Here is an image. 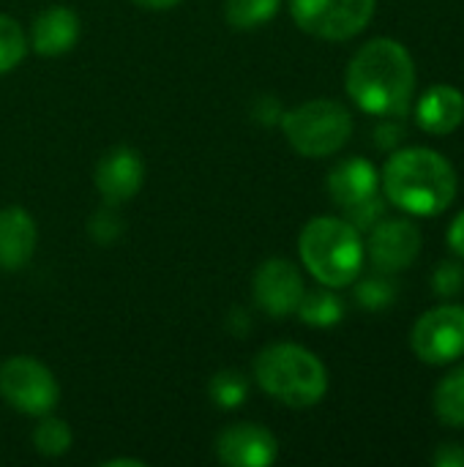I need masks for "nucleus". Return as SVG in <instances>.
<instances>
[{"label":"nucleus","mask_w":464,"mask_h":467,"mask_svg":"<svg viewBox=\"0 0 464 467\" xmlns=\"http://www.w3.org/2000/svg\"><path fill=\"white\" fill-rule=\"evenodd\" d=\"M435 413L449 427H464V364L451 369L435 389Z\"/></svg>","instance_id":"obj_17"},{"label":"nucleus","mask_w":464,"mask_h":467,"mask_svg":"<svg viewBox=\"0 0 464 467\" xmlns=\"http://www.w3.org/2000/svg\"><path fill=\"white\" fill-rule=\"evenodd\" d=\"M432 285L438 296H459L464 287V268L459 263H440L432 276Z\"/></svg>","instance_id":"obj_23"},{"label":"nucleus","mask_w":464,"mask_h":467,"mask_svg":"<svg viewBox=\"0 0 464 467\" xmlns=\"http://www.w3.org/2000/svg\"><path fill=\"white\" fill-rule=\"evenodd\" d=\"M421 252V233L413 222H380L369 238L372 265L383 274L407 268Z\"/></svg>","instance_id":"obj_11"},{"label":"nucleus","mask_w":464,"mask_h":467,"mask_svg":"<svg viewBox=\"0 0 464 467\" xmlns=\"http://www.w3.org/2000/svg\"><path fill=\"white\" fill-rule=\"evenodd\" d=\"M249 394V386L246 380L238 375V372H219L213 375L211 380V400L219 405V408H238Z\"/></svg>","instance_id":"obj_22"},{"label":"nucleus","mask_w":464,"mask_h":467,"mask_svg":"<svg viewBox=\"0 0 464 467\" xmlns=\"http://www.w3.org/2000/svg\"><path fill=\"white\" fill-rule=\"evenodd\" d=\"M386 197L416 216H438L457 197V172L429 148H405L394 153L383 172Z\"/></svg>","instance_id":"obj_2"},{"label":"nucleus","mask_w":464,"mask_h":467,"mask_svg":"<svg viewBox=\"0 0 464 467\" xmlns=\"http://www.w3.org/2000/svg\"><path fill=\"white\" fill-rule=\"evenodd\" d=\"M413 350L427 364H451L464 356V306H438L413 328Z\"/></svg>","instance_id":"obj_8"},{"label":"nucleus","mask_w":464,"mask_h":467,"mask_svg":"<svg viewBox=\"0 0 464 467\" xmlns=\"http://www.w3.org/2000/svg\"><path fill=\"white\" fill-rule=\"evenodd\" d=\"M304 279L290 260H268L257 268L254 298L257 306L273 317H287L298 309L304 298Z\"/></svg>","instance_id":"obj_9"},{"label":"nucleus","mask_w":464,"mask_h":467,"mask_svg":"<svg viewBox=\"0 0 464 467\" xmlns=\"http://www.w3.org/2000/svg\"><path fill=\"white\" fill-rule=\"evenodd\" d=\"M358 298H361V304L377 309V306H386L391 301V287H386L383 282H366L358 287Z\"/></svg>","instance_id":"obj_24"},{"label":"nucleus","mask_w":464,"mask_h":467,"mask_svg":"<svg viewBox=\"0 0 464 467\" xmlns=\"http://www.w3.org/2000/svg\"><path fill=\"white\" fill-rule=\"evenodd\" d=\"M416 90V63L394 38L364 44L347 66V93L372 115H402Z\"/></svg>","instance_id":"obj_1"},{"label":"nucleus","mask_w":464,"mask_h":467,"mask_svg":"<svg viewBox=\"0 0 464 467\" xmlns=\"http://www.w3.org/2000/svg\"><path fill=\"white\" fill-rule=\"evenodd\" d=\"M0 394L14 410L27 416H46L57 405L52 372L30 356H14L0 367Z\"/></svg>","instance_id":"obj_7"},{"label":"nucleus","mask_w":464,"mask_h":467,"mask_svg":"<svg viewBox=\"0 0 464 467\" xmlns=\"http://www.w3.org/2000/svg\"><path fill=\"white\" fill-rule=\"evenodd\" d=\"M298 249L309 274L328 287H347L361 274L364 246L350 222L334 216L312 219L301 233Z\"/></svg>","instance_id":"obj_4"},{"label":"nucleus","mask_w":464,"mask_h":467,"mask_svg":"<svg viewBox=\"0 0 464 467\" xmlns=\"http://www.w3.org/2000/svg\"><path fill=\"white\" fill-rule=\"evenodd\" d=\"M118 465L142 467V465H145V462H139V460H109V462H104V467H118Z\"/></svg>","instance_id":"obj_28"},{"label":"nucleus","mask_w":464,"mask_h":467,"mask_svg":"<svg viewBox=\"0 0 464 467\" xmlns=\"http://www.w3.org/2000/svg\"><path fill=\"white\" fill-rule=\"evenodd\" d=\"M216 457L230 467H268L279 457V443L265 427L235 424L216 438Z\"/></svg>","instance_id":"obj_10"},{"label":"nucleus","mask_w":464,"mask_h":467,"mask_svg":"<svg viewBox=\"0 0 464 467\" xmlns=\"http://www.w3.org/2000/svg\"><path fill=\"white\" fill-rule=\"evenodd\" d=\"M418 126L429 134H451L464 120V96L462 90L451 85H435L429 88L416 109Z\"/></svg>","instance_id":"obj_16"},{"label":"nucleus","mask_w":464,"mask_h":467,"mask_svg":"<svg viewBox=\"0 0 464 467\" xmlns=\"http://www.w3.org/2000/svg\"><path fill=\"white\" fill-rule=\"evenodd\" d=\"M377 186H380L377 170L366 159H347L336 164L328 175V192L334 202L342 205L345 211L358 208L372 197H377Z\"/></svg>","instance_id":"obj_13"},{"label":"nucleus","mask_w":464,"mask_h":467,"mask_svg":"<svg viewBox=\"0 0 464 467\" xmlns=\"http://www.w3.org/2000/svg\"><path fill=\"white\" fill-rule=\"evenodd\" d=\"M282 129L290 140V145L304 156H331L353 134V118L350 112L328 99L306 101L295 109H290L282 120Z\"/></svg>","instance_id":"obj_5"},{"label":"nucleus","mask_w":464,"mask_h":467,"mask_svg":"<svg viewBox=\"0 0 464 467\" xmlns=\"http://www.w3.org/2000/svg\"><path fill=\"white\" fill-rule=\"evenodd\" d=\"M254 378L265 394L290 408H312L328 391L325 367L298 345L265 348L254 361Z\"/></svg>","instance_id":"obj_3"},{"label":"nucleus","mask_w":464,"mask_h":467,"mask_svg":"<svg viewBox=\"0 0 464 467\" xmlns=\"http://www.w3.org/2000/svg\"><path fill=\"white\" fill-rule=\"evenodd\" d=\"M295 312L301 315L304 323L317 326V328H325V326H336L342 320L345 306H342V301L334 293H328V290H312V293H304V298H301V304H298Z\"/></svg>","instance_id":"obj_19"},{"label":"nucleus","mask_w":464,"mask_h":467,"mask_svg":"<svg viewBox=\"0 0 464 467\" xmlns=\"http://www.w3.org/2000/svg\"><path fill=\"white\" fill-rule=\"evenodd\" d=\"M375 3L377 0H290V11L309 36L345 41L369 25Z\"/></svg>","instance_id":"obj_6"},{"label":"nucleus","mask_w":464,"mask_h":467,"mask_svg":"<svg viewBox=\"0 0 464 467\" xmlns=\"http://www.w3.org/2000/svg\"><path fill=\"white\" fill-rule=\"evenodd\" d=\"M79 38V19L66 5L41 11L33 22V49L44 57L66 55Z\"/></svg>","instance_id":"obj_15"},{"label":"nucleus","mask_w":464,"mask_h":467,"mask_svg":"<svg viewBox=\"0 0 464 467\" xmlns=\"http://www.w3.org/2000/svg\"><path fill=\"white\" fill-rule=\"evenodd\" d=\"M282 0H224V16L235 30H254L271 22Z\"/></svg>","instance_id":"obj_18"},{"label":"nucleus","mask_w":464,"mask_h":467,"mask_svg":"<svg viewBox=\"0 0 464 467\" xmlns=\"http://www.w3.org/2000/svg\"><path fill=\"white\" fill-rule=\"evenodd\" d=\"M25 57V33L16 19L0 14V74L16 68Z\"/></svg>","instance_id":"obj_21"},{"label":"nucleus","mask_w":464,"mask_h":467,"mask_svg":"<svg viewBox=\"0 0 464 467\" xmlns=\"http://www.w3.org/2000/svg\"><path fill=\"white\" fill-rule=\"evenodd\" d=\"M33 446L44 457H60L71 449V430L60 419H44L33 432Z\"/></svg>","instance_id":"obj_20"},{"label":"nucleus","mask_w":464,"mask_h":467,"mask_svg":"<svg viewBox=\"0 0 464 467\" xmlns=\"http://www.w3.org/2000/svg\"><path fill=\"white\" fill-rule=\"evenodd\" d=\"M142 178H145V170H142L139 153H134L131 148L109 150L96 167V189L109 208L131 200L139 192Z\"/></svg>","instance_id":"obj_12"},{"label":"nucleus","mask_w":464,"mask_h":467,"mask_svg":"<svg viewBox=\"0 0 464 467\" xmlns=\"http://www.w3.org/2000/svg\"><path fill=\"white\" fill-rule=\"evenodd\" d=\"M137 5H142V8H153V11H164V8H172V5H178L180 0H134Z\"/></svg>","instance_id":"obj_27"},{"label":"nucleus","mask_w":464,"mask_h":467,"mask_svg":"<svg viewBox=\"0 0 464 467\" xmlns=\"http://www.w3.org/2000/svg\"><path fill=\"white\" fill-rule=\"evenodd\" d=\"M36 249V222L25 208H3L0 211V268L19 271L30 263Z\"/></svg>","instance_id":"obj_14"},{"label":"nucleus","mask_w":464,"mask_h":467,"mask_svg":"<svg viewBox=\"0 0 464 467\" xmlns=\"http://www.w3.org/2000/svg\"><path fill=\"white\" fill-rule=\"evenodd\" d=\"M449 246L464 257V211L454 219V224H451V230H449Z\"/></svg>","instance_id":"obj_26"},{"label":"nucleus","mask_w":464,"mask_h":467,"mask_svg":"<svg viewBox=\"0 0 464 467\" xmlns=\"http://www.w3.org/2000/svg\"><path fill=\"white\" fill-rule=\"evenodd\" d=\"M432 462L438 467H464V446L462 443H443L435 451Z\"/></svg>","instance_id":"obj_25"}]
</instances>
